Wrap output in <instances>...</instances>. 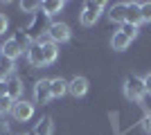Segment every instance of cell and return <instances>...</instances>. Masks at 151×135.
Wrapping results in <instances>:
<instances>
[{"instance_id":"obj_22","label":"cell","mask_w":151,"mask_h":135,"mask_svg":"<svg viewBox=\"0 0 151 135\" xmlns=\"http://www.w3.org/2000/svg\"><path fill=\"white\" fill-rule=\"evenodd\" d=\"M140 14H142V23H151V2H142Z\"/></svg>"},{"instance_id":"obj_14","label":"cell","mask_w":151,"mask_h":135,"mask_svg":"<svg viewBox=\"0 0 151 135\" xmlns=\"http://www.w3.org/2000/svg\"><path fill=\"white\" fill-rule=\"evenodd\" d=\"M50 92H52V97H63L65 92H68V81L65 79H61V77H57V79H50Z\"/></svg>"},{"instance_id":"obj_7","label":"cell","mask_w":151,"mask_h":135,"mask_svg":"<svg viewBox=\"0 0 151 135\" xmlns=\"http://www.w3.org/2000/svg\"><path fill=\"white\" fill-rule=\"evenodd\" d=\"M5 95L9 97V99H14V101H18L20 95H23V79L12 74V77L5 81Z\"/></svg>"},{"instance_id":"obj_1","label":"cell","mask_w":151,"mask_h":135,"mask_svg":"<svg viewBox=\"0 0 151 135\" xmlns=\"http://www.w3.org/2000/svg\"><path fill=\"white\" fill-rule=\"evenodd\" d=\"M50 16H45L43 11H36L34 14V18H32L29 27H27V36L32 39V43H38V41L43 39V34H47L50 29Z\"/></svg>"},{"instance_id":"obj_4","label":"cell","mask_w":151,"mask_h":135,"mask_svg":"<svg viewBox=\"0 0 151 135\" xmlns=\"http://www.w3.org/2000/svg\"><path fill=\"white\" fill-rule=\"evenodd\" d=\"M12 117L16 119V122H29L32 117H34V104L27 101V99H18V101H14Z\"/></svg>"},{"instance_id":"obj_5","label":"cell","mask_w":151,"mask_h":135,"mask_svg":"<svg viewBox=\"0 0 151 135\" xmlns=\"http://www.w3.org/2000/svg\"><path fill=\"white\" fill-rule=\"evenodd\" d=\"M47 39L52 41V43H65V41H70V27L65 25V23H52L50 29H47Z\"/></svg>"},{"instance_id":"obj_25","label":"cell","mask_w":151,"mask_h":135,"mask_svg":"<svg viewBox=\"0 0 151 135\" xmlns=\"http://www.w3.org/2000/svg\"><path fill=\"white\" fill-rule=\"evenodd\" d=\"M142 81H145V88H147V95H151V72L149 74H147L145 79H142Z\"/></svg>"},{"instance_id":"obj_11","label":"cell","mask_w":151,"mask_h":135,"mask_svg":"<svg viewBox=\"0 0 151 135\" xmlns=\"http://www.w3.org/2000/svg\"><path fill=\"white\" fill-rule=\"evenodd\" d=\"M38 43L43 45V52H45V65H52L54 61H57V56H59V47H57V43H52L50 39H41Z\"/></svg>"},{"instance_id":"obj_17","label":"cell","mask_w":151,"mask_h":135,"mask_svg":"<svg viewBox=\"0 0 151 135\" xmlns=\"http://www.w3.org/2000/svg\"><path fill=\"white\" fill-rule=\"evenodd\" d=\"M12 39L16 41V43H18L20 47H23V50H29V45H32V39L27 36V29H25V27H18V29L14 32V36H12Z\"/></svg>"},{"instance_id":"obj_2","label":"cell","mask_w":151,"mask_h":135,"mask_svg":"<svg viewBox=\"0 0 151 135\" xmlns=\"http://www.w3.org/2000/svg\"><path fill=\"white\" fill-rule=\"evenodd\" d=\"M124 95L126 99H131V101H142L147 95V88H145V81L135 74H129L124 81Z\"/></svg>"},{"instance_id":"obj_9","label":"cell","mask_w":151,"mask_h":135,"mask_svg":"<svg viewBox=\"0 0 151 135\" xmlns=\"http://www.w3.org/2000/svg\"><path fill=\"white\" fill-rule=\"evenodd\" d=\"M68 92L72 97H77V99H79V97H83L86 95V92H88V79L86 77H79V74H77V77H72L68 81Z\"/></svg>"},{"instance_id":"obj_18","label":"cell","mask_w":151,"mask_h":135,"mask_svg":"<svg viewBox=\"0 0 151 135\" xmlns=\"http://www.w3.org/2000/svg\"><path fill=\"white\" fill-rule=\"evenodd\" d=\"M129 43H131V41L126 39L122 32H115V34H113V39H111V47H113V50H117V52L126 50V47H129Z\"/></svg>"},{"instance_id":"obj_6","label":"cell","mask_w":151,"mask_h":135,"mask_svg":"<svg viewBox=\"0 0 151 135\" xmlns=\"http://www.w3.org/2000/svg\"><path fill=\"white\" fill-rule=\"evenodd\" d=\"M50 99H52V92H50V79H38L36 86H34V104H38V106H45Z\"/></svg>"},{"instance_id":"obj_23","label":"cell","mask_w":151,"mask_h":135,"mask_svg":"<svg viewBox=\"0 0 151 135\" xmlns=\"http://www.w3.org/2000/svg\"><path fill=\"white\" fill-rule=\"evenodd\" d=\"M140 126H142V131H145V133L151 135V113H147V115L140 119Z\"/></svg>"},{"instance_id":"obj_16","label":"cell","mask_w":151,"mask_h":135,"mask_svg":"<svg viewBox=\"0 0 151 135\" xmlns=\"http://www.w3.org/2000/svg\"><path fill=\"white\" fill-rule=\"evenodd\" d=\"M61 9H63L61 0H43V2H41V11H43L45 16H54V14H59Z\"/></svg>"},{"instance_id":"obj_3","label":"cell","mask_w":151,"mask_h":135,"mask_svg":"<svg viewBox=\"0 0 151 135\" xmlns=\"http://www.w3.org/2000/svg\"><path fill=\"white\" fill-rule=\"evenodd\" d=\"M101 11H104V2H83V9H81V16H79V20H81L83 27H90L95 25L97 20H99Z\"/></svg>"},{"instance_id":"obj_24","label":"cell","mask_w":151,"mask_h":135,"mask_svg":"<svg viewBox=\"0 0 151 135\" xmlns=\"http://www.w3.org/2000/svg\"><path fill=\"white\" fill-rule=\"evenodd\" d=\"M7 25H9V18H7L5 14H0V36L7 32Z\"/></svg>"},{"instance_id":"obj_27","label":"cell","mask_w":151,"mask_h":135,"mask_svg":"<svg viewBox=\"0 0 151 135\" xmlns=\"http://www.w3.org/2000/svg\"><path fill=\"white\" fill-rule=\"evenodd\" d=\"M5 95V81H2V84H0V97Z\"/></svg>"},{"instance_id":"obj_13","label":"cell","mask_w":151,"mask_h":135,"mask_svg":"<svg viewBox=\"0 0 151 135\" xmlns=\"http://www.w3.org/2000/svg\"><path fill=\"white\" fill-rule=\"evenodd\" d=\"M108 18L113 20V23H124L126 20V2H117V5H113L111 9H108Z\"/></svg>"},{"instance_id":"obj_19","label":"cell","mask_w":151,"mask_h":135,"mask_svg":"<svg viewBox=\"0 0 151 135\" xmlns=\"http://www.w3.org/2000/svg\"><path fill=\"white\" fill-rule=\"evenodd\" d=\"M12 108H14V99H9L7 95H2L0 97V117L7 115V113H12Z\"/></svg>"},{"instance_id":"obj_26","label":"cell","mask_w":151,"mask_h":135,"mask_svg":"<svg viewBox=\"0 0 151 135\" xmlns=\"http://www.w3.org/2000/svg\"><path fill=\"white\" fill-rule=\"evenodd\" d=\"M0 135H9V129H7V124L2 122V117H0Z\"/></svg>"},{"instance_id":"obj_8","label":"cell","mask_w":151,"mask_h":135,"mask_svg":"<svg viewBox=\"0 0 151 135\" xmlns=\"http://www.w3.org/2000/svg\"><path fill=\"white\" fill-rule=\"evenodd\" d=\"M27 61H29L32 68H43L45 65V52L41 43H32L29 50H27Z\"/></svg>"},{"instance_id":"obj_21","label":"cell","mask_w":151,"mask_h":135,"mask_svg":"<svg viewBox=\"0 0 151 135\" xmlns=\"http://www.w3.org/2000/svg\"><path fill=\"white\" fill-rule=\"evenodd\" d=\"M120 32L124 34L129 41H131V39H135V34H138V27H135V25H129V23H122V25H120Z\"/></svg>"},{"instance_id":"obj_12","label":"cell","mask_w":151,"mask_h":135,"mask_svg":"<svg viewBox=\"0 0 151 135\" xmlns=\"http://www.w3.org/2000/svg\"><path fill=\"white\" fill-rule=\"evenodd\" d=\"M129 25H135L138 27L142 23V14H140V2H126V20Z\"/></svg>"},{"instance_id":"obj_20","label":"cell","mask_w":151,"mask_h":135,"mask_svg":"<svg viewBox=\"0 0 151 135\" xmlns=\"http://www.w3.org/2000/svg\"><path fill=\"white\" fill-rule=\"evenodd\" d=\"M20 9H23V11H41V2H36V0H23V2H20Z\"/></svg>"},{"instance_id":"obj_10","label":"cell","mask_w":151,"mask_h":135,"mask_svg":"<svg viewBox=\"0 0 151 135\" xmlns=\"http://www.w3.org/2000/svg\"><path fill=\"white\" fill-rule=\"evenodd\" d=\"M0 52H2V56H5V59H9V61H16V59H18L25 50H23V47H20V45L16 43L14 39H7L5 43L0 45Z\"/></svg>"},{"instance_id":"obj_15","label":"cell","mask_w":151,"mask_h":135,"mask_svg":"<svg viewBox=\"0 0 151 135\" xmlns=\"http://www.w3.org/2000/svg\"><path fill=\"white\" fill-rule=\"evenodd\" d=\"M54 131V124H52V117L45 115L36 122V129H34V135H52Z\"/></svg>"},{"instance_id":"obj_28","label":"cell","mask_w":151,"mask_h":135,"mask_svg":"<svg viewBox=\"0 0 151 135\" xmlns=\"http://www.w3.org/2000/svg\"><path fill=\"white\" fill-rule=\"evenodd\" d=\"M25 135H29V133H25Z\"/></svg>"}]
</instances>
